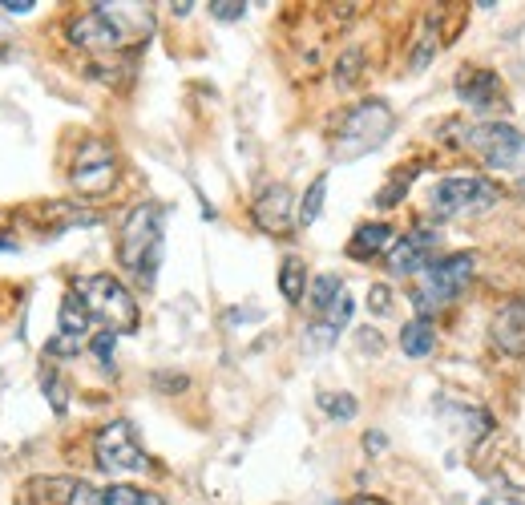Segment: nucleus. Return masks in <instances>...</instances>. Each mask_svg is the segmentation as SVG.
Returning <instances> with one entry per match:
<instances>
[{
	"label": "nucleus",
	"instance_id": "f257e3e1",
	"mask_svg": "<svg viewBox=\"0 0 525 505\" xmlns=\"http://www.w3.org/2000/svg\"><path fill=\"white\" fill-rule=\"evenodd\" d=\"M118 263L142 283V287H154L158 279V263H162V207L154 202H142L134 207L122 223V235H118Z\"/></svg>",
	"mask_w": 525,
	"mask_h": 505
},
{
	"label": "nucleus",
	"instance_id": "f03ea898",
	"mask_svg": "<svg viewBox=\"0 0 525 505\" xmlns=\"http://www.w3.org/2000/svg\"><path fill=\"white\" fill-rule=\"evenodd\" d=\"M73 291L81 295V303L89 308V316L97 324H105V332H138V299L130 295V287L118 275H85L73 283Z\"/></svg>",
	"mask_w": 525,
	"mask_h": 505
},
{
	"label": "nucleus",
	"instance_id": "7ed1b4c3",
	"mask_svg": "<svg viewBox=\"0 0 525 505\" xmlns=\"http://www.w3.org/2000/svg\"><path fill=\"white\" fill-rule=\"evenodd\" d=\"M392 126H396V114H392L388 101H376V97H372V101H360V106L348 110V118H344V126H340V134H336L332 154H336L340 162H356V158L380 150V146L388 142Z\"/></svg>",
	"mask_w": 525,
	"mask_h": 505
},
{
	"label": "nucleus",
	"instance_id": "20e7f679",
	"mask_svg": "<svg viewBox=\"0 0 525 505\" xmlns=\"http://www.w3.org/2000/svg\"><path fill=\"white\" fill-rule=\"evenodd\" d=\"M501 202V190L481 178V174H465V178H441L429 194V215L437 223H453V219H473L485 215Z\"/></svg>",
	"mask_w": 525,
	"mask_h": 505
},
{
	"label": "nucleus",
	"instance_id": "39448f33",
	"mask_svg": "<svg viewBox=\"0 0 525 505\" xmlns=\"http://www.w3.org/2000/svg\"><path fill=\"white\" fill-rule=\"evenodd\" d=\"M473 267H477V259L469 255V251H453V255H445V259H437L425 275H416L420 283H416V295H412V303H416V312H420V320H433V312H445L449 303L469 287V279H473Z\"/></svg>",
	"mask_w": 525,
	"mask_h": 505
},
{
	"label": "nucleus",
	"instance_id": "423d86ee",
	"mask_svg": "<svg viewBox=\"0 0 525 505\" xmlns=\"http://www.w3.org/2000/svg\"><path fill=\"white\" fill-rule=\"evenodd\" d=\"M473 158L497 174H525V134L505 122H477L465 130Z\"/></svg>",
	"mask_w": 525,
	"mask_h": 505
},
{
	"label": "nucleus",
	"instance_id": "0eeeda50",
	"mask_svg": "<svg viewBox=\"0 0 525 505\" xmlns=\"http://www.w3.org/2000/svg\"><path fill=\"white\" fill-rule=\"evenodd\" d=\"M93 461L105 473H142V469H150V457L142 453L130 421H110L93 437Z\"/></svg>",
	"mask_w": 525,
	"mask_h": 505
},
{
	"label": "nucleus",
	"instance_id": "6e6552de",
	"mask_svg": "<svg viewBox=\"0 0 525 505\" xmlns=\"http://www.w3.org/2000/svg\"><path fill=\"white\" fill-rule=\"evenodd\" d=\"M69 182L77 194H110L114 182H118V158L114 150L105 146L101 138H85L77 158H73V170H69Z\"/></svg>",
	"mask_w": 525,
	"mask_h": 505
},
{
	"label": "nucleus",
	"instance_id": "1a4fd4ad",
	"mask_svg": "<svg viewBox=\"0 0 525 505\" xmlns=\"http://www.w3.org/2000/svg\"><path fill=\"white\" fill-rule=\"evenodd\" d=\"M89 324H93L89 308L81 303L77 291H69V295L61 299L57 336L45 344V352H49V356H77V352H85V348H89Z\"/></svg>",
	"mask_w": 525,
	"mask_h": 505
},
{
	"label": "nucleus",
	"instance_id": "9d476101",
	"mask_svg": "<svg viewBox=\"0 0 525 505\" xmlns=\"http://www.w3.org/2000/svg\"><path fill=\"white\" fill-rule=\"evenodd\" d=\"M69 37L81 49H118V45H126V29L118 25L110 5H93L89 13H81L69 25Z\"/></svg>",
	"mask_w": 525,
	"mask_h": 505
},
{
	"label": "nucleus",
	"instance_id": "9b49d317",
	"mask_svg": "<svg viewBox=\"0 0 525 505\" xmlns=\"http://www.w3.org/2000/svg\"><path fill=\"white\" fill-rule=\"evenodd\" d=\"M437 235L429 227H416L408 235L396 239V247L388 251V271L392 275H425L437 259Z\"/></svg>",
	"mask_w": 525,
	"mask_h": 505
},
{
	"label": "nucleus",
	"instance_id": "f8f14e48",
	"mask_svg": "<svg viewBox=\"0 0 525 505\" xmlns=\"http://www.w3.org/2000/svg\"><path fill=\"white\" fill-rule=\"evenodd\" d=\"M489 344L501 356H525V299H505L493 312Z\"/></svg>",
	"mask_w": 525,
	"mask_h": 505
},
{
	"label": "nucleus",
	"instance_id": "ddd939ff",
	"mask_svg": "<svg viewBox=\"0 0 525 505\" xmlns=\"http://www.w3.org/2000/svg\"><path fill=\"white\" fill-rule=\"evenodd\" d=\"M255 223L267 231V235H287L291 223H299V211H295V198L283 182L267 186L259 198H255Z\"/></svg>",
	"mask_w": 525,
	"mask_h": 505
},
{
	"label": "nucleus",
	"instance_id": "4468645a",
	"mask_svg": "<svg viewBox=\"0 0 525 505\" xmlns=\"http://www.w3.org/2000/svg\"><path fill=\"white\" fill-rule=\"evenodd\" d=\"M457 97L465 101V106H473V110H493L497 97H501V81L489 69H461Z\"/></svg>",
	"mask_w": 525,
	"mask_h": 505
},
{
	"label": "nucleus",
	"instance_id": "2eb2a0df",
	"mask_svg": "<svg viewBox=\"0 0 525 505\" xmlns=\"http://www.w3.org/2000/svg\"><path fill=\"white\" fill-rule=\"evenodd\" d=\"M396 247V231L388 227V223H364L356 235H352V243H348V255L352 259H376V255H388Z\"/></svg>",
	"mask_w": 525,
	"mask_h": 505
},
{
	"label": "nucleus",
	"instance_id": "dca6fc26",
	"mask_svg": "<svg viewBox=\"0 0 525 505\" xmlns=\"http://www.w3.org/2000/svg\"><path fill=\"white\" fill-rule=\"evenodd\" d=\"M433 344H437V332H433V320H408L404 328H400V352L404 356H412V360H420V356H429L433 352Z\"/></svg>",
	"mask_w": 525,
	"mask_h": 505
},
{
	"label": "nucleus",
	"instance_id": "f3484780",
	"mask_svg": "<svg viewBox=\"0 0 525 505\" xmlns=\"http://www.w3.org/2000/svg\"><path fill=\"white\" fill-rule=\"evenodd\" d=\"M77 477H33L29 481V501L33 505H69Z\"/></svg>",
	"mask_w": 525,
	"mask_h": 505
},
{
	"label": "nucleus",
	"instance_id": "a211bd4d",
	"mask_svg": "<svg viewBox=\"0 0 525 505\" xmlns=\"http://www.w3.org/2000/svg\"><path fill=\"white\" fill-rule=\"evenodd\" d=\"M307 267L299 263V259H283L279 263V291H283V299L287 303H303V295H307Z\"/></svg>",
	"mask_w": 525,
	"mask_h": 505
},
{
	"label": "nucleus",
	"instance_id": "6ab92c4d",
	"mask_svg": "<svg viewBox=\"0 0 525 505\" xmlns=\"http://www.w3.org/2000/svg\"><path fill=\"white\" fill-rule=\"evenodd\" d=\"M340 291H344V283H340V275H320V279H311V287H307V303H311V312L315 316H324L332 303L340 299Z\"/></svg>",
	"mask_w": 525,
	"mask_h": 505
},
{
	"label": "nucleus",
	"instance_id": "aec40b11",
	"mask_svg": "<svg viewBox=\"0 0 525 505\" xmlns=\"http://www.w3.org/2000/svg\"><path fill=\"white\" fill-rule=\"evenodd\" d=\"M101 505H166V501L158 493H150V489L110 485V489H101Z\"/></svg>",
	"mask_w": 525,
	"mask_h": 505
},
{
	"label": "nucleus",
	"instance_id": "412c9836",
	"mask_svg": "<svg viewBox=\"0 0 525 505\" xmlns=\"http://www.w3.org/2000/svg\"><path fill=\"white\" fill-rule=\"evenodd\" d=\"M324 194H328V174H320L311 186H307V194H303V202H299V227H311L315 219H320V211H324Z\"/></svg>",
	"mask_w": 525,
	"mask_h": 505
},
{
	"label": "nucleus",
	"instance_id": "4be33fe9",
	"mask_svg": "<svg viewBox=\"0 0 525 505\" xmlns=\"http://www.w3.org/2000/svg\"><path fill=\"white\" fill-rule=\"evenodd\" d=\"M320 409L328 417H336V421H352L360 413V404H356L352 392H320Z\"/></svg>",
	"mask_w": 525,
	"mask_h": 505
},
{
	"label": "nucleus",
	"instance_id": "5701e85b",
	"mask_svg": "<svg viewBox=\"0 0 525 505\" xmlns=\"http://www.w3.org/2000/svg\"><path fill=\"white\" fill-rule=\"evenodd\" d=\"M412 178H416V170H408V174H396V178H392V182H388V186L376 194V207H384V211H388V207H396V202L404 198V190L412 186Z\"/></svg>",
	"mask_w": 525,
	"mask_h": 505
},
{
	"label": "nucleus",
	"instance_id": "b1692460",
	"mask_svg": "<svg viewBox=\"0 0 525 505\" xmlns=\"http://www.w3.org/2000/svg\"><path fill=\"white\" fill-rule=\"evenodd\" d=\"M114 344H118V332H97V336L89 340V348H93V356L101 360L105 372L114 368Z\"/></svg>",
	"mask_w": 525,
	"mask_h": 505
},
{
	"label": "nucleus",
	"instance_id": "393cba45",
	"mask_svg": "<svg viewBox=\"0 0 525 505\" xmlns=\"http://www.w3.org/2000/svg\"><path fill=\"white\" fill-rule=\"evenodd\" d=\"M210 17H215V21H243L247 5H243V0H210Z\"/></svg>",
	"mask_w": 525,
	"mask_h": 505
},
{
	"label": "nucleus",
	"instance_id": "a878e982",
	"mask_svg": "<svg viewBox=\"0 0 525 505\" xmlns=\"http://www.w3.org/2000/svg\"><path fill=\"white\" fill-rule=\"evenodd\" d=\"M433 29H437V21H425V33H420V49H416V57H412V69H425V65H429V57H433V49H437Z\"/></svg>",
	"mask_w": 525,
	"mask_h": 505
},
{
	"label": "nucleus",
	"instance_id": "bb28decb",
	"mask_svg": "<svg viewBox=\"0 0 525 505\" xmlns=\"http://www.w3.org/2000/svg\"><path fill=\"white\" fill-rule=\"evenodd\" d=\"M356 77H360V49H352L348 57H340V65H336V85L348 89Z\"/></svg>",
	"mask_w": 525,
	"mask_h": 505
},
{
	"label": "nucleus",
	"instance_id": "cd10ccee",
	"mask_svg": "<svg viewBox=\"0 0 525 505\" xmlns=\"http://www.w3.org/2000/svg\"><path fill=\"white\" fill-rule=\"evenodd\" d=\"M41 384H45V392H49V400H53V409H57V413H65V388H61V380H57V372H53V368H45V372H41Z\"/></svg>",
	"mask_w": 525,
	"mask_h": 505
},
{
	"label": "nucleus",
	"instance_id": "c85d7f7f",
	"mask_svg": "<svg viewBox=\"0 0 525 505\" xmlns=\"http://www.w3.org/2000/svg\"><path fill=\"white\" fill-rule=\"evenodd\" d=\"M368 308H372L376 316H388V312H392V291H388V283H376V287L368 291Z\"/></svg>",
	"mask_w": 525,
	"mask_h": 505
},
{
	"label": "nucleus",
	"instance_id": "c756f323",
	"mask_svg": "<svg viewBox=\"0 0 525 505\" xmlns=\"http://www.w3.org/2000/svg\"><path fill=\"white\" fill-rule=\"evenodd\" d=\"M69 505H101V489H97V485H89V481H77V485H73Z\"/></svg>",
	"mask_w": 525,
	"mask_h": 505
},
{
	"label": "nucleus",
	"instance_id": "7c9ffc66",
	"mask_svg": "<svg viewBox=\"0 0 525 505\" xmlns=\"http://www.w3.org/2000/svg\"><path fill=\"white\" fill-rule=\"evenodd\" d=\"M0 9H5V13H17V17H25V13H33L37 5H33V0H0Z\"/></svg>",
	"mask_w": 525,
	"mask_h": 505
},
{
	"label": "nucleus",
	"instance_id": "2f4dec72",
	"mask_svg": "<svg viewBox=\"0 0 525 505\" xmlns=\"http://www.w3.org/2000/svg\"><path fill=\"white\" fill-rule=\"evenodd\" d=\"M352 505H392V501H384V497H376V493H356Z\"/></svg>",
	"mask_w": 525,
	"mask_h": 505
},
{
	"label": "nucleus",
	"instance_id": "473e14b6",
	"mask_svg": "<svg viewBox=\"0 0 525 505\" xmlns=\"http://www.w3.org/2000/svg\"><path fill=\"white\" fill-rule=\"evenodd\" d=\"M364 445H368V449H384V437H380V433H368Z\"/></svg>",
	"mask_w": 525,
	"mask_h": 505
},
{
	"label": "nucleus",
	"instance_id": "72a5a7b5",
	"mask_svg": "<svg viewBox=\"0 0 525 505\" xmlns=\"http://www.w3.org/2000/svg\"><path fill=\"white\" fill-rule=\"evenodd\" d=\"M0 251H17V243L13 239H0Z\"/></svg>",
	"mask_w": 525,
	"mask_h": 505
}]
</instances>
